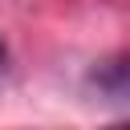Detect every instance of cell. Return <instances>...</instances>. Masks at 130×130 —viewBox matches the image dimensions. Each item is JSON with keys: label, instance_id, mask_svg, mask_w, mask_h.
<instances>
[{"label": "cell", "instance_id": "2", "mask_svg": "<svg viewBox=\"0 0 130 130\" xmlns=\"http://www.w3.org/2000/svg\"><path fill=\"white\" fill-rule=\"evenodd\" d=\"M0 65H4V41H0Z\"/></svg>", "mask_w": 130, "mask_h": 130}, {"label": "cell", "instance_id": "1", "mask_svg": "<svg viewBox=\"0 0 130 130\" xmlns=\"http://www.w3.org/2000/svg\"><path fill=\"white\" fill-rule=\"evenodd\" d=\"M89 85H93V93H98L102 102L130 110V53L102 61V65L89 73Z\"/></svg>", "mask_w": 130, "mask_h": 130}]
</instances>
